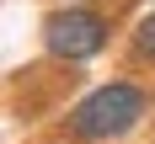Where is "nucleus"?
<instances>
[{
  "label": "nucleus",
  "mask_w": 155,
  "mask_h": 144,
  "mask_svg": "<svg viewBox=\"0 0 155 144\" xmlns=\"http://www.w3.org/2000/svg\"><path fill=\"white\" fill-rule=\"evenodd\" d=\"M144 117H150V91L134 80H107L70 107V133L86 144H112L123 133H134Z\"/></svg>",
  "instance_id": "obj_1"
},
{
  "label": "nucleus",
  "mask_w": 155,
  "mask_h": 144,
  "mask_svg": "<svg viewBox=\"0 0 155 144\" xmlns=\"http://www.w3.org/2000/svg\"><path fill=\"white\" fill-rule=\"evenodd\" d=\"M107 37H112V21H107L102 11H91L86 0L64 5V11H54V16L43 21V48L54 53V59H64V64L96 59V53L107 48Z\"/></svg>",
  "instance_id": "obj_2"
},
{
  "label": "nucleus",
  "mask_w": 155,
  "mask_h": 144,
  "mask_svg": "<svg viewBox=\"0 0 155 144\" xmlns=\"http://www.w3.org/2000/svg\"><path fill=\"white\" fill-rule=\"evenodd\" d=\"M134 48H139L144 59H155V11H144L134 21Z\"/></svg>",
  "instance_id": "obj_3"
},
{
  "label": "nucleus",
  "mask_w": 155,
  "mask_h": 144,
  "mask_svg": "<svg viewBox=\"0 0 155 144\" xmlns=\"http://www.w3.org/2000/svg\"><path fill=\"white\" fill-rule=\"evenodd\" d=\"M64 5H75V0H64ZM86 5H91V0H86Z\"/></svg>",
  "instance_id": "obj_4"
}]
</instances>
